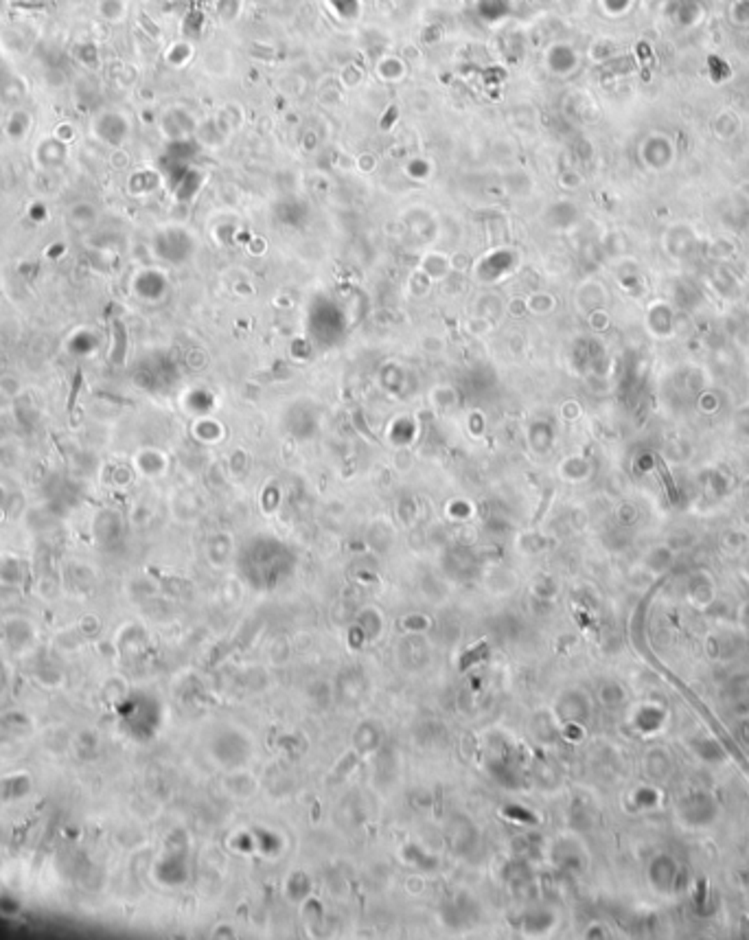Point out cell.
Instances as JSON below:
<instances>
[{"mask_svg":"<svg viewBox=\"0 0 749 940\" xmlns=\"http://www.w3.org/2000/svg\"><path fill=\"white\" fill-rule=\"evenodd\" d=\"M31 129V114L22 108H11V114L5 123V134L11 141H24Z\"/></svg>","mask_w":749,"mask_h":940,"instance_id":"5","label":"cell"},{"mask_svg":"<svg viewBox=\"0 0 749 940\" xmlns=\"http://www.w3.org/2000/svg\"><path fill=\"white\" fill-rule=\"evenodd\" d=\"M650 143L655 145V154L644 156V158H646L644 162H648L655 171H662V169H666V167H671V162H673V158H675L673 141H671L669 136H664V134H655V136H650Z\"/></svg>","mask_w":749,"mask_h":940,"instance_id":"4","label":"cell"},{"mask_svg":"<svg viewBox=\"0 0 749 940\" xmlns=\"http://www.w3.org/2000/svg\"><path fill=\"white\" fill-rule=\"evenodd\" d=\"M736 3H747L749 5V0H736Z\"/></svg>","mask_w":749,"mask_h":940,"instance_id":"8","label":"cell"},{"mask_svg":"<svg viewBox=\"0 0 749 940\" xmlns=\"http://www.w3.org/2000/svg\"><path fill=\"white\" fill-rule=\"evenodd\" d=\"M94 224H96V208L92 202L81 200V202H73L66 208V226L73 230V233L84 235L94 228Z\"/></svg>","mask_w":749,"mask_h":940,"instance_id":"3","label":"cell"},{"mask_svg":"<svg viewBox=\"0 0 749 940\" xmlns=\"http://www.w3.org/2000/svg\"><path fill=\"white\" fill-rule=\"evenodd\" d=\"M96 11L106 22H123L125 18V0H99Z\"/></svg>","mask_w":749,"mask_h":940,"instance_id":"6","label":"cell"},{"mask_svg":"<svg viewBox=\"0 0 749 940\" xmlns=\"http://www.w3.org/2000/svg\"><path fill=\"white\" fill-rule=\"evenodd\" d=\"M0 99L7 104V106H11V108H15V104L20 101L22 99V84L18 79H9V81H5L3 86H0Z\"/></svg>","mask_w":749,"mask_h":940,"instance_id":"7","label":"cell"},{"mask_svg":"<svg viewBox=\"0 0 749 940\" xmlns=\"http://www.w3.org/2000/svg\"><path fill=\"white\" fill-rule=\"evenodd\" d=\"M34 158H36V162H38V167H42V169H46V171H53V169H59V167H64L66 164V160H68V143H64V141H59L57 136H46V138H42L40 143H38V147H36V152H34Z\"/></svg>","mask_w":749,"mask_h":940,"instance_id":"2","label":"cell"},{"mask_svg":"<svg viewBox=\"0 0 749 940\" xmlns=\"http://www.w3.org/2000/svg\"><path fill=\"white\" fill-rule=\"evenodd\" d=\"M92 134L99 138L106 145L117 147L123 143L125 134H127V121L121 117L119 112L112 110H103L92 119Z\"/></svg>","mask_w":749,"mask_h":940,"instance_id":"1","label":"cell"}]
</instances>
